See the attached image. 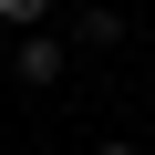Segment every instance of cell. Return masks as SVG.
<instances>
[{"mask_svg": "<svg viewBox=\"0 0 155 155\" xmlns=\"http://www.w3.org/2000/svg\"><path fill=\"white\" fill-rule=\"evenodd\" d=\"M93 155H134V134H104V145H93Z\"/></svg>", "mask_w": 155, "mask_h": 155, "instance_id": "cell-4", "label": "cell"}, {"mask_svg": "<svg viewBox=\"0 0 155 155\" xmlns=\"http://www.w3.org/2000/svg\"><path fill=\"white\" fill-rule=\"evenodd\" d=\"M0 21L11 31H52V0H0Z\"/></svg>", "mask_w": 155, "mask_h": 155, "instance_id": "cell-3", "label": "cell"}, {"mask_svg": "<svg viewBox=\"0 0 155 155\" xmlns=\"http://www.w3.org/2000/svg\"><path fill=\"white\" fill-rule=\"evenodd\" d=\"M72 41H83V52H114V41H124V11H114V0H93V11L72 21Z\"/></svg>", "mask_w": 155, "mask_h": 155, "instance_id": "cell-2", "label": "cell"}, {"mask_svg": "<svg viewBox=\"0 0 155 155\" xmlns=\"http://www.w3.org/2000/svg\"><path fill=\"white\" fill-rule=\"evenodd\" d=\"M62 62H72V52H62L52 31H11V83H31V93H52V83H62Z\"/></svg>", "mask_w": 155, "mask_h": 155, "instance_id": "cell-1", "label": "cell"}]
</instances>
